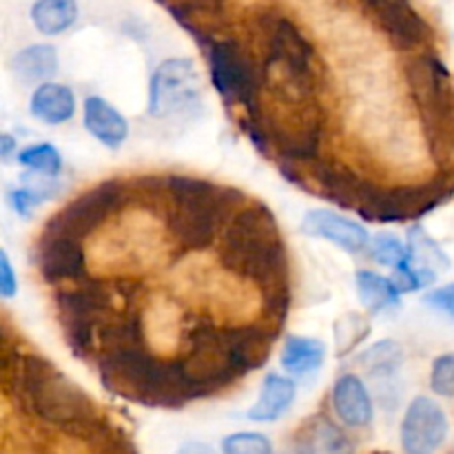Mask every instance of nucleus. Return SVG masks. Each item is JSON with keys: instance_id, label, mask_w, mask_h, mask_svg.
<instances>
[{"instance_id": "nucleus-1", "label": "nucleus", "mask_w": 454, "mask_h": 454, "mask_svg": "<svg viewBox=\"0 0 454 454\" xmlns=\"http://www.w3.org/2000/svg\"><path fill=\"white\" fill-rule=\"evenodd\" d=\"M3 384L25 411L71 437L93 443L109 428V421L102 419L78 384L40 355H20L7 337L3 341Z\"/></svg>"}, {"instance_id": "nucleus-2", "label": "nucleus", "mask_w": 454, "mask_h": 454, "mask_svg": "<svg viewBox=\"0 0 454 454\" xmlns=\"http://www.w3.org/2000/svg\"><path fill=\"white\" fill-rule=\"evenodd\" d=\"M217 260L226 270L262 288L266 309L275 319L286 315V244L266 204H248L229 222L220 235Z\"/></svg>"}, {"instance_id": "nucleus-3", "label": "nucleus", "mask_w": 454, "mask_h": 454, "mask_svg": "<svg viewBox=\"0 0 454 454\" xmlns=\"http://www.w3.org/2000/svg\"><path fill=\"white\" fill-rule=\"evenodd\" d=\"M242 200L239 191L202 177L168 176L164 180V220L184 251H204L242 211Z\"/></svg>"}, {"instance_id": "nucleus-4", "label": "nucleus", "mask_w": 454, "mask_h": 454, "mask_svg": "<svg viewBox=\"0 0 454 454\" xmlns=\"http://www.w3.org/2000/svg\"><path fill=\"white\" fill-rule=\"evenodd\" d=\"M120 284H105L98 279H80L71 288L56 293V310L62 335L71 353L80 359L98 357V341L100 333L111 319L124 309L118 310L114 300L120 297Z\"/></svg>"}, {"instance_id": "nucleus-5", "label": "nucleus", "mask_w": 454, "mask_h": 454, "mask_svg": "<svg viewBox=\"0 0 454 454\" xmlns=\"http://www.w3.org/2000/svg\"><path fill=\"white\" fill-rule=\"evenodd\" d=\"M406 82L419 111L428 146L437 160L454 151V87L448 67L434 53H417L406 65Z\"/></svg>"}, {"instance_id": "nucleus-6", "label": "nucleus", "mask_w": 454, "mask_h": 454, "mask_svg": "<svg viewBox=\"0 0 454 454\" xmlns=\"http://www.w3.org/2000/svg\"><path fill=\"white\" fill-rule=\"evenodd\" d=\"M180 362V371L195 399L217 393L247 375L235 348L233 328H217L200 322L189 335V350Z\"/></svg>"}, {"instance_id": "nucleus-7", "label": "nucleus", "mask_w": 454, "mask_h": 454, "mask_svg": "<svg viewBox=\"0 0 454 454\" xmlns=\"http://www.w3.org/2000/svg\"><path fill=\"white\" fill-rule=\"evenodd\" d=\"M207 49L213 87L224 98V102L242 105L247 115L260 109V98L264 91L262 62H257L251 51L235 38L213 40Z\"/></svg>"}, {"instance_id": "nucleus-8", "label": "nucleus", "mask_w": 454, "mask_h": 454, "mask_svg": "<svg viewBox=\"0 0 454 454\" xmlns=\"http://www.w3.org/2000/svg\"><path fill=\"white\" fill-rule=\"evenodd\" d=\"M202 98V80L198 67L189 58H168L151 75L149 114L153 118H171L193 109Z\"/></svg>"}, {"instance_id": "nucleus-9", "label": "nucleus", "mask_w": 454, "mask_h": 454, "mask_svg": "<svg viewBox=\"0 0 454 454\" xmlns=\"http://www.w3.org/2000/svg\"><path fill=\"white\" fill-rule=\"evenodd\" d=\"M124 202H127V186L122 182H102V184L78 195L44 226L82 242L98 226H102L111 215H115L124 207Z\"/></svg>"}, {"instance_id": "nucleus-10", "label": "nucleus", "mask_w": 454, "mask_h": 454, "mask_svg": "<svg viewBox=\"0 0 454 454\" xmlns=\"http://www.w3.org/2000/svg\"><path fill=\"white\" fill-rule=\"evenodd\" d=\"M450 186L446 182H430L419 186H397V189H380L362 217L366 222H406L428 215L433 208L446 202L450 195Z\"/></svg>"}, {"instance_id": "nucleus-11", "label": "nucleus", "mask_w": 454, "mask_h": 454, "mask_svg": "<svg viewBox=\"0 0 454 454\" xmlns=\"http://www.w3.org/2000/svg\"><path fill=\"white\" fill-rule=\"evenodd\" d=\"M359 3L399 51H415L424 47L433 35L430 25L411 0H359Z\"/></svg>"}, {"instance_id": "nucleus-12", "label": "nucleus", "mask_w": 454, "mask_h": 454, "mask_svg": "<svg viewBox=\"0 0 454 454\" xmlns=\"http://www.w3.org/2000/svg\"><path fill=\"white\" fill-rule=\"evenodd\" d=\"M35 266L49 284L80 282L87 270V260L80 239L44 226L35 242Z\"/></svg>"}, {"instance_id": "nucleus-13", "label": "nucleus", "mask_w": 454, "mask_h": 454, "mask_svg": "<svg viewBox=\"0 0 454 454\" xmlns=\"http://www.w3.org/2000/svg\"><path fill=\"white\" fill-rule=\"evenodd\" d=\"M448 437V417L430 397H415L402 421V448L406 454H434Z\"/></svg>"}, {"instance_id": "nucleus-14", "label": "nucleus", "mask_w": 454, "mask_h": 454, "mask_svg": "<svg viewBox=\"0 0 454 454\" xmlns=\"http://www.w3.org/2000/svg\"><path fill=\"white\" fill-rule=\"evenodd\" d=\"M315 180H317L324 198L340 204V207L355 208L359 215L366 211L371 200L380 191V186L364 180L357 173H353L346 167H340V164H319L315 168Z\"/></svg>"}, {"instance_id": "nucleus-15", "label": "nucleus", "mask_w": 454, "mask_h": 454, "mask_svg": "<svg viewBox=\"0 0 454 454\" xmlns=\"http://www.w3.org/2000/svg\"><path fill=\"white\" fill-rule=\"evenodd\" d=\"M301 231L309 238L328 239L346 253H362L371 244L368 231L362 224L335 211H309L301 220Z\"/></svg>"}, {"instance_id": "nucleus-16", "label": "nucleus", "mask_w": 454, "mask_h": 454, "mask_svg": "<svg viewBox=\"0 0 454 454\" xmlns=\"http://www.w3.org/2000/svg\"><path fill=\"white\" fill-rule=\"evenodd\" d=\"M333 408L348 428H366L372 421V399L357 375H341L333 386Z\"/></svg>"}, {"instance_id": "nucleus-17", "label": "nucleus", "mask_w": 454, "mask_h": 454, "mask_svg": "<svg viewBox=\"0 0 454 454\" xmlns=\"http://www.w3.org/2000/svg\"><path fill=\"white\" fill-rule=\"evenodd\" d=\"M84 127L106 149H120L129 136V124L124 115L100 96L84 100Z\"/></svg>"}, {"instance_id": "nucleus-18", "label": "nucleus", "mask_w": 454, "mask_h": 454, "mask_svg": "<svg viewBox=\"0 0 454 454\" xmlns=\"http://www.w3.org/2000/svg\"><path fill=\"white\" fill-rule=\"evenodd\" d=\"M408 264L417 270V275L421 278L424 286H430V284L437 279V275L442 270H448L450 266V260L443 253V248L426 233L421 226H412L408 231Z\"/></svg>"}, {"instance_id": "nucleus-19", "label": "nucleus", "mask_w": 454, "mask_h": 454, "mask_svg": "<svg viewBox=\"0 0 454 454\" xmlns=\"http://www.w3.org/2000/svg\"><path fill=\"white\" fill-rule=\"evenodd\" d=\"M295 384L288 377L282 375H266L264 384H262L260 397L257 402L248 408L247 417L257 424H270L278 421L284 412L291 408L295 402Z\"/></svg>"}, {"instance_id": "nucleus-20", "label": "nucleus", "mask_w": 454, "mask_h": 454, "mask_svg": "<svg viewBox=\"0 0 454 454\" xmlns=\"http://www.w3.org/2000/svg\"><path fill=\"white\" fill-rule=\"evenodd\" d=\"M168 12L173 13L177 22H180L184 29H189L193 34V38H198L202 44H211L213 35L207 34L204 29V18H217L224 16L226 12V0H160Z\"/></svg>"}, {"instance_id": "nucleus-21", "label": "nucleus", "mask_w": 454, "mask_h": 454, "mask_svg": "<svg viewBox=\"0 0 454 454\" xmlns=\"http://www.w3.org/2000/svg\"><path fill=\"white\" fill-rule=\"evenodd\" d=\"M29 111L35 120L44 124H62L74 118L75 98L69 87L56 82H44L31 93Z\"/></svg>"}, {"instance_id": "nucleus-22", "label": "nucleus", "mask_w": 454, "mask_h": 454, "mask_svg": "<svg viewBox=\"0 0 454 454\" xmlns=\"http://www.w3.org/2000/svg\"><path fill=\"white\" fill-rule=\"evenodd\" d=\"M326 359V346L324 341L313 340V337H288L284 341L282 350V366L291 375L304 377L317 371Z\"/></svg>"}, {"instance_id": "nucleus-23", "label": "nucleus", "mask_w": 454, "mask_h": 454, "mask_svg": "<svg viewBox=\"0 0 454 454\" xmlns=\"http://www.w3.org/2000/svg\"><path fill=\"white\" fill-rule=\"evenodd\" d=\"M12 69L22 82H40L58 71V53L51 44H31L13 56Z\"/></svg>"}, {"instance_id": "nucleus-24", "label": "nucleus", "mask_w": 454, "mask_h": 454, "mask_svg": "<svg viewBox=\"0 0 454 454\" xmlns=\"http://www.w3.org/2000/svg\"><path fill=\"white\" fill-rule=\"evenodd\" d=\"M78 20V0H35L31 22L44 35L65 34Z\"/></svg>"}, {"instance_id": "nucleus-25", "label": "nucleus", "mask_w": 454, "mask_h": 454, "mask_svg": "<svg viewBox=\"0 0 454 454\" xmlns=\"http://www.w3.org/2000/svg\"><path fill=\"white\" fill-rule=\"evenodd\" d=\"M355 284H357L359 300L371 313H384V310L397 309L399 301H402L399 300L402 293L395 286L393 279L372 273V270H359Z\"/></svg>"}, {"instance_id": "nucleus-26", "label": "nucleus", "mask_w": 454, "mask_h": 454, "mask_svg": "<svg viewBox=\"0 0 454 454\" xmlns=\"http://www.w3.org/2000/svg\"><path fill=\"white\" fill-rule=\"evenodd\" d=\"M357 364L372 380H388L402 368L403 348L395 340H381L372 344V348H368L366 353L359 355Z\"/></svg>"}, {"instance_id": "nucleus-27", "label": "nucleus", "mask_w": 454, "mask_h": 454, "mask_svg": "<svg viewBox=\"0 0 454 454\" xmlns=\"http://www.w3.org/2000/svg\"><path fill=\"white\" fill-rule=\"evenodd\" d=\"M18 162L34 173L56 177L62 168V155L53 145L40 142V145H31L27 149H22L18 153Z\"/></svg>"}, {"instance_id": "nucleus-28", "label": "nucleus", "mask_w": 454, "mask_h": 454, "mask_svg": "<svg viewBox=\"0 0 454 454\" xmlns=\"http://www.w3.org/2000/svg\"><path fill=\"white\" fill-rule=\"evenodd\" d=\"M368 331H371V324H368V319L364 317V315H357V313L344 315L340 322H335L337 355L344 357V355H348L350 350L357 348L359 341L368 335Z\"/></svg>"}, {"instance_id": "nucleus-29", "label": "nucleus", "mask_w": 454, "mask_h": 454, "mask_svg": "<svg viewBox=\"0 0 454 454\" xmlns=\"http://www.w3.org/2000/svg\"><path fill=\"white\" fill-rule=\"evenodd\" d=\"M368 253H371L372 260L381 266H388V269H397L406 262L408 257V247L393 233H377L375 238L368 244Z\"/></svg>"}, {"instance_id": "nucleus-30", "label": "nucleus", "mask_w": 454, "mask_h": 454, "mask_svg": "<svg viewBox=\"0 0 454 454\" xmlns=\"http://www.w3.org/2000/svg\"><path fill=\"white\" fill-rule=\"evenodd\" d=\"M315 448L319 454H355L350 439L326 419L317 421L315 426Z\"/></svg>"}, {"instance_id": "nucleus-31", "label": "nucleus", "mask_w": 454, "mask_h": 454, "mask_svg": "<svg viewBox=\"0 0 454 454\" xmlns=\"http://www.w3.org/2000/svg\"><path fill=\"white\" fill-rule=\"evenodd\" d=\"M222 454H273V443L260 433H235L222 442Z\"/></svg>"}, {"instance_id": "nucleus-32", "label": "nucleus", "mask_w": 454, "mask_h": 454, "mask_svg": "<svg viewBox=\"0 0 454 454\" xmlns=\"http://www.w3.org/2000/svg\"><path fill=\"white\" fill-rule=\"evenodd\" d=\"M49 198H53L51 186H38V184L25 186V189H16L9 193V202H12L13 211L22 217L29 215L31 208L40 207V204L47 202Z\"/></svg>"}, {"instance_id": "nucleus-33", "label": "nucleus", "mask_w": 454, "mask_h": 454, "mask_svg": "<svg viewBox=\"0 0 454 454\" xmlns=\"http://www.w3.org/2000/svg\"><path fill=\"white\" fill-rule=\"evenodd\" d=\"M430 388L439 397H454V353L434 359L433 372H430Z\"/></svg>"}, {"instance_id": "nucleus-34", "label": "nucleus", "mask_w": 454, "mask_h": 454, "mask_svg": "<svg viewBox=\"0 0 454 454\" xmlns=\"http://www.w3.org/2000/svg\"><path fill=\"white\" fill-rule=\"evenodd\" d=\"M93 448H96L93 454H136L131 442L120 430L111 428V426L98 442H93Z\"/></svg>"}, {"instance_id": "nucleus-35", "label": "nucleus", "mask_w": 454, "mask_h": 454, "mask_svg": "<svg viewBox=\"0 0 454 454\" xmlns=\"http://www.w3.org/2000/svg\"><path fill=\"white\" fill-rule=\"evenodd\" d=\"M18 293V278L13 273V266L9 262L7 251H0V295L4 300H12Z\"/></svg>"}, {"instance_id": "nucleus-36", "label": "nucleus", "mask_w": 454, "mask_h": 454, "mask_svg": "<svg viewBox=\"0 0 454 454\" xmlns=\"http://www.w3.org/2000/svg\"><path fill=\"white\" fill-rule=\"evenodd\" d=\"M426 304L434 306V309L442 310V313H448L454 317V284L452 286H443L428 293V295H426Z\"/></svg>"}, {"instance_id": "nucleus-37", "label": "nucleus", "mask_w": 454, "mask_h": 454, "mask_svg": "<svg viewBox=\"0 0 454 454\" xmlns=\"http://www.w3.org/2000/svg\"><path fill=\"white\" fill-rule=\"evenodd\" d=\"M177 454H215L211 446L207 443H200V442H189L177 450Z\"/></svg>"}, {"instance_id": "nucleus-38", "label": "nucleus", "mask_w": 454, "mask_h": 454, "mask_svg": "<svg viewBox=\"0 0 454 454\" xmlns=\"http://www.w3.org/2000/svg\"><path fill=\"white\" fill-rule=\"evenodd\" d=\"M13 149H16V142H13L12 136H7V133H4V136L0 137V155H3L4 162H9V158H12Z\"/></svg>"}, {"instance_id": "nucleus-39", "label": "nucleus", "mask_w": 454, "mask_h": 454, "mask_svg": "<svg viewBox=\"0 0 454 454\" xmlns=\"http://www.w3.org/2000/svg\"><path fill=\"white\" fill-rule=\"evenodd\" d=\"M284 454H319V452H317V448H315V443L300 442V443H295V446L288 448Z\"/></svg>"}]
</instances>
